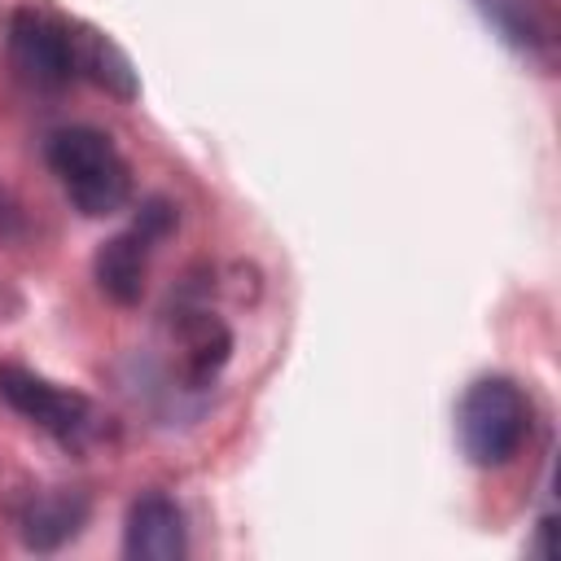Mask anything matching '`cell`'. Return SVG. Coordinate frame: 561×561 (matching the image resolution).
<instances>
[{
	"label": "cell",
	"instance_id": "cell-1",
	"mask_svg": "<svg viewBox=\"0 0 561 561\" xmlns=\"http://www.w3.org/2000/svg\"><path fill=\"white\" fill-rule=\"evenodd\" d=\"M44 158L79 215L110 219L131 202V167L101 127L88 123L57 127L44 145Z\"/></svg>",
	"mask_w": 561,
	"mask_h": 561
},
{
	"label": "cell",
	"instance_id": "cell-2",
	"mask_svg": "<svg viewBox=\"0 0 561 561\" xmlns=\"http://www.w3.org/2000/svg\"><path fill=\"white\" fill-rule=\"evenodd\" d=\"M460 451L473 469H504L530 434V399L513 377H478L456 408Z\"/></svg>",
	"mask_w": 561,
	"mask_h": 561
},
{
	"label": "cell",
	"instance_id": "cell-3",
	"mask_svg": "<svg viewBox=\"0 0 561 561\" xmlns=\"http://www.w3.org/2000/svg\"><path fill=\"white\" fill-rule=\"evenodd\" d=\"M0 399L70 451H83L88 443H96L105 434V421L88 394L57 386V381L22 368V364H0Z\"/></svg>",
	"mask_w": 561,
	"mask_h": 561
},
{
	"label": "cell",
	"instance_id": "cell-4",
	"mask_svg": "<svg viewBox=\"0 0 561 561\" xmlns=\"http://www.w3.org/2000/svg\"><path fill=\"white\" fill-rule=\"evenodd\" d=\"M171 228H175V206L162 202V197H149L140 206V215L123 232H114L110 241H101V250L92 259V276L101 285V294L114 298L118 307L140 302L145 276H149V259H153L158 241L171 237Z\"/></svg>",
	"mask_w": 561,
	"mask_h": 561
},
{
	"label": "cell",
	"instance_id": "cell-5",
	"mask_svg": "<svg viewBox=\"0 0 561 561\" xmlns=\"http://www.w3.org/2000/svg\"><path fill=\"white\" fill-rule=\"evenodd\" d=\"M4 53L13 75L35 92H61L75 79V53H70V22L39 13V9H13Z\"/></svg>",
	"mask_w": 561,
	"mask_h": 561
},
{
	"label": "cell",
	"instance_id": "cell-6",
	"mask_svg": "<svg viewBox=\"0 0 561 561\" xmlns=\"http://www.w3.org/2000/svg\"><path fill=\"white\" fill-rule=\"evenodd\" d=\"M473 9L495 31L500 44H508L539 70L557 66V48H561L557 0H473Z\"/></svg>",
	"mask_w": 561,
	"mask_h": 561
},
{
	"label": "cell",
	"instance_id": "cell-7",
	"mask_svg": "<svg viewBox=\"0 0 561 561\" xmlns=\"http://www.w3.org/2000/svg\"><path fill=\"white\" fill-rule=\"evenodd\" d=\"M123 557L127 561H180V557H188L184 508L171 495H162V491H140L127 504Z\"/></svg>",
	"mask_w": 561,
	"mask_h": 561
},
{
	"label": "cell",
	"instance_id": "cell-8",
	"mask_svg": "<svg viewBox=\"0 0 561 561\" xmlns=\"http://www.w3.org/2000/svg\"><path fill=\"white\" fill-rule=\"evenodd\" d=\"M92 504L83 491H66V486H53V491H35L22 513H18V530H22V543L35 548V552H53L61 543H70L83 522H88Z\"/></svg>",
	"mask_w": 561,
	"mask_h": 561
},
{
	"label": "cell",
	"instance_id": "cell-9",
	"mask_svg": "<svg viewBox=\"0 0 561 561\" xmlns=\"http://www.w3.org/2000/svg\"><path fill=\"white\" fill-rule=\"evenodd\" d=\"M70 53H75V79L83 75L88 83L105 88L110 96L136 101V92H140L136 66H131V57L105 31H96L88 22H70Z\"/></svg>",
	"mask_w": 561,
	"mask_h": 561
},
{
	"label": "cell",
	"instance_id": "cell-10",
	"mask_svg": "<svg viewBox=\"0 0 561 561\" xmlns=\"http://www.w3.org/2000/svg\"><path fill=\"white\" fill-rule=\"evenodd\" d=\"M175 337H180V351H184V373L193 386H206L228 351H232V333L202 307H180V320H175Z\"/></svg>",
	"mask_w": 561,
	"mask_h": 561
},
{
	"label": "cell",
	"instance_id": "cell-11",
	"mask_svg": "<svg viewBox=\"0 0 561 561\" xmlns=\"http://www.w3.org/2000/svg\"><path fill=\"white\" fill-rule=\"evenodd\" d=\"M552 526H557L552 517H543V522H539V548H535L539 557H552Z\"/></svg>",
	"mask_w": 561,
	"mask_h": 561
}]
</instances>
